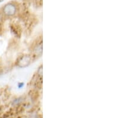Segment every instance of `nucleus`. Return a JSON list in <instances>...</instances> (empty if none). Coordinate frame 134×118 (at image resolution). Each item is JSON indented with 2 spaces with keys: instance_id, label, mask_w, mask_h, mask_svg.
Segmentation results:
<instances>
[{
  "instance_id": "f257e3e1",
  "label": "nucleus",
  "mask_w": 134,
  "mask_h": 118,
  "mask_svg": "<svg viewBox=\"0 0 134 118\" xmlns=\"http://www.w3.org/2000/svg\"><path fill=\"white\" fill-rule=\"evenodd\" d=\"M17 7L16 4L8 3L4 6L3 8V13L7 16H12L16 13Z\"/></svg>"
},
{
  "instance_id": "f03ea898",
  "label": "nucleus",
  "mask_w": 134,
  "mask_h": 118,
  "mask_svg": "<svg viewBox=\"0 0 134 118\" xmlns=\"http://www.w3.org/2000/svg\"><path fill=\"white\" fill-rule=\"evenodd\" d=\"M31 58L28 55H25L23 56L21 59L19 60L18 66L20 68H25L26 66L29 65L31 63Z\"/></svg>"
},
{
  "instance_id": "7ed1b4c3",
  "label": "nucleus",
  "mask_w": 134,
  "mask_h": 118,
  "mask_svg": "<svg viewBox=\"0 0 134 118\" xmlns=\"http://www.w3.org/2000/svg\"><path fill=\"white\" fill-rule=\"evenodd\" d=\"M4 1V0H0V3H2Z\"/></svg>"
}]
</instances>
